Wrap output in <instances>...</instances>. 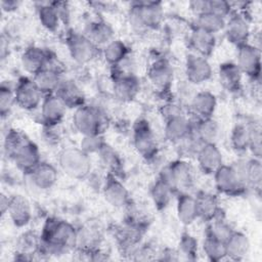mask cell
<instances>
[{
  "label": "cell",
  "instance_id": "obj_1",
  "mask_svg": "<svg viewBox=\"0 0 262 262\" xmlns=\"http://www.w3.org/2000/svg\"><path fill=\"white\" fill-rule=\"evenodd\" d=\"M77 228L67 220L48 217L42 227L40 255L59 256L75 249Z\"/></svg>",
  "mask_w": 262,
  "mask_h": 262
},
{
  "label": "cell",
  "instance_id": "obj_2",
  "mask_svg": "<svg viewBox=\"0 0 262 262\" xmlns=\"http://www.w3.org/2000/svg\"><path fill=\"white\" fill-rule=\"evenodd\" d=\"M216 190L227 196H241L249 190L246 176V160H238L230 165L223 164L214 174Z\"/></svg>",
  "mask_w": 262,
  "mask_h": 262
},
{
  "label": "cell",
  "instance_id": "obj_3",
  "mask_svg": "<svg viewBox=\"0 0 262 262\" xmlns=\"http://www.w3.org/2000/svg\"><path fill=\"white\" fill-rule=\"evenodd\" d=\"M164 6L160 1L131 2L128 12L130 27L136 33L160 29L164 21Z\"/></svg>",
  "mask_w": 262,
  "mask_h": 262
},
{
  "label": "cell",
  "instance_id": "obj_4",
  "mask_svg": "<svg viewBox=\"0 0 262 262\" xmlns=\"http://www.w3.org/2000/svg\"><path fill=\"white\" fill-rule=\"evenodd\" d=\"M72 123L82 136L99 135L106 127L107 116L98 105L85 103L74 110Z\"/></svg>",
  "mask_w": 262,
  "mask_h": 262
},
{
  "label": "cell",
  "instance_id": "obj_5",
  "mask_svg": "<svg viewBox=\"0 0 262 262\" xmlns=\"http://www.w3.org/2000/svg\"><path fill=\"white\" fill-rule=\"evenodd\" d=\"M57 162L59 169L73 179H86L92 172L91 158L80 147L69 146L61 149Z\"/></svg>",
  "mask_w": 262,
  "mask_h": 262
},
{
  "label": "cell",
  "instance_id": "obj_6",
  "mask_svg": "<svg viewBox=\"0 0 262 262\" xmlns=\"http://www.w3.org/2000/svg\"><path fill=\"white\" fill-rule=\"evenodd\" d=\"M158 178L168 183L176 193L188 192L194 184L193 169L185 159H177L163 166Z\"/></svg>",
  "mask_w": 262,
  "mask_h": 262
},
{
  "label": "cell",
  "instance_id": "obj_7",
  "mask_svg": "<svg viewBox=\"0 0 262 262\" xmlns=\"http://www.w3.org/2000/svg\"><path fill=\"white\" fill-rule=\"evenodd\" d=\"M132 143L136 152L146 162L154 161L159 154V146L155 132L149 122L140 118L132 126Z\"/></svg>",
  "mask_w": 262,
  "mask_h": 262
},
{
  "label": "cell",
  "instance_id": "obj_8",
  "mask_svg": "<svg viewBox=\"0 0 262 262\" xmlns=\"http://www.w3.org/2000/svg\"><path fill=\"white\" fill-rule=\"evenodd\" d=\"M64 41L71 58L80 66L91 62L100 53L99 48L83 33L69 31Z\"/></svg>",
  "mask_w": 262,
  "mask_h": 262
},
{
  "label": "cell",
  "instance_id": "obj_9",
  "mask_svg": "<svg viewBox=\"0 0 262 262\" xmlns=\"http://www.w3.org/2000/svg\"><path fill=\"white\" fill-rule=\"evenodd\" d=\"M8 159L12 161L16 168L25 174L33 170L42 162L39 146L27 136H25L18 142V144L8 156Z\"/></svg>",
  "mask_w": 262,
  "mask_h": 262
},
{
  "label": "cell",
  "instance_id": "obj_10",
  "mask_svg": "<svg viewBox=\"0 0 262 262\" xmlns=\"http://www.w3.org/2000/svg\"><path fill=\"white\" fill-rule=\"evenodd\" d=\"M223 31L226 40L235 47L249 43L251 38V25L246 11L232 10L225 20Z\"/></svg>",
  "mask_w": 262,
  "mask_h": 262
},
{
  "label": "cell",
  "instance_id": "obj_11",
  "mask_svg": "<svg viewBox=\"0 0 262 262\" xmlns=\"http://www.w3.org/2000/svg\"><path fill=\"white\" fill-rule=\"evenodd\" d=\"M112 90L116 99L121 102L133 101L140 91V81L133 73L122 72L113 68Z\"/></svg>",
  "mask_w": 262,
  "mask_h": 262
},
{
  "label": "cell",
  "instance_id": "obj_12",
  "mask_svg": "<svg viewBox=\"0 0 262 262\" xmlns=\"http://www.w3.org/2000/svg\"><path fill=\"white\" fill-rule=\"evenodd\" d=\"M243 75L253 82L260 81L261 76V50L253 44L246 43L236 47V61Z\"/></svg>",
  "mask_w": 262,
  "mask_h": 262
},
{
  "label": "cell",
  "instance_id": "obj_13",
  "mask_svg": "<svg viewBox=\"0 0 262 262\" xmlns=\"http://www.w3.org/2000/svg\"><path fill=\"white\" fill-rule=\"evenodd\" d=\"M15 103L27 112H33L40 107L44 94L35 84L33 78L21 77L14 85Z\"/></svg>",
  "mask_w": 262,
  "mask_h": 262
},
{
  "label": "cell",
  "instance_id": "obj_14",
  "mask_svg": "<svg viewBox=\"0 0 262 262\" xmlns=\"http://www.w3.org/2000/svg\"><path fill=\"white\" fill-rule=\"evenodd\" d=\"M147 79L155 90L168 93L174 82V70L171 62L166 57L155 58L148 67Z\"/></svg>",
  "mask_w": 262,
  "mask_h": 262
},
{
  "label": "cell",
  "instance_id": "obj_15",
  "mask_svg": "<svg viewBox=\"0 0 262 262\" xmlns=\"http://www.w3.org/2000/svg\"><path fill=\"white\" fill-rule=\"evenodd\" d=\"M102 195L105 202L114 208H128L131 198L127 187L118 176L107 173L101 185Z\"/></svg>",
  "mask_w": 262,
  "mask_h": 262
},
{
  "label": "cell",
  "instance_id": "obj_16",
  "mask_svg": "<svg viewBox=\"0 0 262 262\" xmlns=\"http://www.w3.org/2000/svg\"><path fill=\"white\" fill-rule=\"evenodd\" d=\"M185 79L191 85H201L212 78L213 69L207 57L189 53L185 59L184 66Z\"/></svg>",
  "mask_w": 262,
  "mask_h": 262
},
{
  "label": "cell",
  "instance_id": "obj_17",
  "mask_svg": "<svg viewBox=\"0 0 262 262\" xmlns=\"http://www.w3.org/2000/svg\"><path fill=\"white\" fill-rule=\"evenodd\" d=\"M25 175L29 179L30 184L38 190L52 188L58 179L57 168L47 162H41Z\"/></svg>",
  "mask_w": 262,
  "mask_h": 262
},
{
  "label": "cell",
  "instance_id": "obj_18",
  "mask_svg": "<svg viewBox=\"0 0 262 262\" xmlns=\"http://www.w3.org/2000/svg\"><path fill=\"white\" fill-rule=\"evenodd\" d=\"M39 108L40 119L44 127L58 126L62 122L67 112L66 105L54 93L44 95Z\"/></svg>",
  "mask_w": 262,
  "mask_h": 262
},
{
  "label": "cell",
  "instance_id": "obj_19",
  "mask_svg": "<svg viewBox=\"0 0 262 262\" xmlns=\"http://www.w3.org/2000/svg\"><path fill=\"white\" fill-rule=\"evenodd\" d=\"M32 78L41 92L47 95L53 94L56 91L60 81L63 79V74L60 66H56L53 56H51L47 67L35 74Z\"/></svg>",
  "mask_w": 262,
  "mask_h": 262
},
{
  "label": "cell",
  "instance_id": "obj_20",
  "mask_svg": "<svg viewBox=\"0 0 262 262\" xmlns=\"http://www.w3.org/2000/svg\"><path fill=\"white\" fill-rule=\"evenodd\" d=\"M193 121L189 120L185 114L172 117L165 121V139L173 144H178L192 134Z\"/></svg>",
  "mask_w": 262,
  "mask_h": 262
},
{
  "label": "cell",
  "instance_id": "obj_21",
  "mask_svg": "<svg viewBox=\"0 0 262 262\" xmlns=\"http://www.w3.org/2000/svg\"><path fill=\"white\" fill-rule=\"evenodd\" d=\"M195 160L199 169L207 175H213L223 165L222 152L216 143L202 144L195 155Z\"/></svg>",
  "mask_w": 262,
  "mask_h": 262
},
{
  "label": "cell",
  "instance_id": "obj_22",
  "mask_svg": "<svg viewBox=\"0 0 262 262\" xmlns=\"http://www.w3.org/2000/svg\"><path fill=\"white\" fill-rule=\"evenodd\" d=\"M54 94L60 99L67 108L76 110L86 103L84 91L73 79L63 77Z\"/></svg>",
  "mask_w": 262,
  "mask_h": 262
},
{
  "label": "cell",
  "instance_id": "obj_23",
  "mask_svg": "<svg viewBox=\"0 0 262 262\" xmlns=\"http://www.w3.org/2000/svg\"><path fill=\"white\" fill-rule=\"evenodd\" d=\"M7 216L15 227H26L33 217L31 203L23 194H14L10 196Z\"/></svg>",
  "mask_w": 262,
  "mask_h": 262
},
{
  "label": "cell",
  "instance_id": "obj_24",
  "mask_svg": "<svg viewBox=\"0 0 262 262\" xmlns=\"http://www.w3.org/2000/svg\"><path fill=\"white\" fill-rule=\"evenodd\" d=\"M91 42L99 49L115 39V31L113 27L101 18H96L88 21L82 32Z\"/></svg>",
  "mask_w": 262,
  "mask_h": 262
},
{
  "label": "cell",
  "instance_id": "obj_25",
  "mask_svg": "<svg viewBox=\"0 0 262 262\" xmlns=\"http://www.w3.org/2000/svg\"><path fill=\"white\" fill-rule=\"evenodd\" d=\"M51 55L49 51L39 46L27 47L20 55V63L23 69L34 76L41 70H43L49 63Z\"/></svg>",
  "mask_w": 262,
  "mask_h": 262
},
{
  "label": "cell",
  "instance_id": "obj_26",
  "mask_svg": "<svg viewBox=\"0 0 262 262\" xmlns=\"http://www.w3.org/2000/svg\"><path fill=\"white\" fill-rule=\"evenodd\" d=\"M216 44V35L191 27L188 35V46L191 48L192 53L209 58L213 54Z\"/></svg>",
  "mask_w": 262,
  "mask_h": 262
},
{
  "label": "cell",
  "instance_id": "obj_27",
  "mask_svg": "<svg viewBox=\"0 0 262 262\" xmlns=\"http://www.w3.org/2000/svg\"><path fill=\"white\" fill-rule=\"evenodd\" d=\"M217 108V98L214 93L204 90L195 92L188 110L194 116V120L213 118Z\"/></svg>",
  "mask_w": 262,
  "mask_h": 262
},
{
  "label": "cell",
  "instance_id": "obj_28",
  "mask_svg": "<svg viewBox=\"0 0 262 262\" xmlns=\"http://www.w3.org/2000/svg\"><path fill=\"white\" fill-rule=\"evenodd\" d=\"M194 199L199 219L205 222H209L216 217L223 215L219 206V200L216 194H213L209 191L200 190L195 193Z\"/></svg>",
  "mask_w": 262,
  "mask_h": 262
},
{
  "label": "cell",
  "instance_id": "obj_29",
  "mask_svg": "<svg viewBox=\"0 0 262 262\" xmlns=\"http://www.w3.org/2000/svg\"><path fill=\"white\" fill-rule=\"evenodd\" d=\"M102 241V234L100 229L92 225H84L77 228L75 249L81 254L88 255L89 253L99 249Z\"/></svg>",
  "mask_w": 262,
  "mask_h": 262
},
{
  "label": "cell",
  "instance_id": "obj_30",
  "mask_svg": "<svg viewBox=\"0 0 262 262\" xmlns=\"http://www.w3.org/2000/svg\"><path fill=\"white\" fill-rule=\"evenodd\" d=\"M176 215L178 221L184 226H189L199 219L194 195L189 192L177 193Z\"/></svg>",
  "mask_w": 262,
  "mask_h": 262
},
{
  "label": "cell",
  "instance_id": "obj_31",
  "mask_svg": "<svg viewBox=\"0 0 262 262\" xmlns=\"http://www.w3.org/2000/svg\"><path fill=\"white\" fill-rule=\"evenodd\" d=\"M243 74L235 62L225 61L220 63L218 69V78L221 86L228 92L235 93L242 88Z\"/></svg>",
  "mask_w": 262,
  "mask_h": 262
},
{
  "label": "cell",
  "instance_id": "obj_32",
  "mask_svg": "<svg viewBox=\"0 0 262 262\" xmlns=\"http://www.w3.org/2000/svg\"><path fill=\"white\" fill-rule=\"evenodd\" d=\"M225 244V251H226V258H229L233 261H238L244 259L250 251V239L242 231L233 230V232L229 235L226 239Z\"/></svg>",
  "mask_w": 262,
  "mask_h": 262
},
{
  "label": "cell",
  "instance_id": "obj_33",
  "mask_svg": "<svg viewBox=\"0 0 262 262\" xmlns=\"http://www.w3.org/2000/svg\"><path fill=\"white\" fill-rule=\"evenodd\" d=\"M192 134L202 144L216 143L220 134V128L213 118L193 121Z\"/></svg>",
  "mask_w": 262,
  "mask_h": 262
},
{
  "label": "cell",
  "instance_id": "obj_34",
  "mask_svg": "<svg viewBox=\"0 0 262 262\" xmlns=\"http://www.w3.org/2000/svg\"><path fill=\"white\" fill-rule=\"evenodd\" d=\"M41 237L34 231L27 230L23 232L16 241L17 260H31L33 255H38L40 250Z\"/></svg>",
  "mask_w": 262,
  "mask_h": 262
},
{
  "label": "cell",
  "instance_id": "obj_35",
  "mask_svg": "<svg viewBox=\"0 0 262 262\" xmlns=\"http://www.w3.org/2000/svg\"><path fill=\"white\" fill-rule=\"evenodd\" d=\"M149 194L152 204L159 211L167 209L171 204L173 196L177 195L176 191L160 178H157V180L150 186Z\"/></svg>",
  "mask_w": 262,
  "mask_h": 262
},
{
  "label": "cell",
  "instance_id": "obj_36",
  "mask_svg": "<svg viewBox=\"0 0 262 262\" xmlns=\"http://www.w3.org/2000/svg\"><path fill=\"white\" fill-rule=\"evenodd\" d=\"M101 54L111 67H117L129 57L130 49L124 41L115 38L101 48Z\"/></svg>",
  "mask_w": 262,
  "mask_h": 262
},
{
  "label": "cell",
  "instance_id": "obj_37",
  "mask_svg": "<svg viewBox=\"0 0 262 262\" xmlns=\"http://www.w3.org/2000/svg\"><path fill=\"white\" fill-rule=\"evenodd\" d=\"M37 6V17L40 25L48 32L54 33L58 30L61 20L59 15L53 6L52 1L50 2H38Z\"/></svg>",
  "mask_w": 262,
  "mask_h": 262
},
{
  "label": "cell",
  "instance_id": "obj_38",
  "mask_svg": "<svg viewBox=\"0 0 262 262\" xmlns=\"http://www.w3.org/2000/svg\"><path fill=\"white\" fill-rule=\"evenodd\" d=\"M225 20L226 19L219 17L213 13L205 12V13L194 16L191 27L198 28V29H201V30H204L206 32L216 35L217 33L224 30Z\"/></svg>",
  "mask_w": 262,
  "mask_h": 262
},
{
  "label": "cell",
  "instance_id": "obj_39",
  "mask_svg": "<svg viewBox=\"0 0 262 262\" xmlns=\"http://www.w3.org/2000/svg\"><path fill=\"white\" fill-rule=\"evenodd\" d=\"M246 176L249 189L255 190L258 194L262 187V164L261 159H246Z\"/></svg>",
  "mask_w": 262,
  "mask_h": 262
},
{
  "label": "cell",
  "instance_id": "obj_40",
  "mask_svg": "<svg viewBox=\"0 0 262 262\" xmlns=\"http://www.w3.org/2000/svg\"><path fill=\"white\" fill-rule=\"evenodd\" d=\"M233 230L234 229L225 220L224 216L220 215L215 219L207 222L205 235L225 243L226 239L229 237V235L233 232Z\"/></svg>",
  "mask_w": 262,
  "mask_h": 262
},
{
  "label": "cell",
  "instance_id": "obj_41",
  "mask_svg": "<svg viewBox=\"0 0 262 262\" xmlns=\"http://www.w3.org/2000/svg\"><path fill=\"white\" fill-rule=\"evenodd\" d=\"M230 145L236 154L249 151V128L248 123H236L231 129Z\"/></svg>",
  "mask_w": 262,
  "mask_h": 262
},
{
  "label": "cell",
  "instance_id": "obj_42",
  "mask_svg": "<svg viewBox=\"0 0 262 262\" xmlns=\"http://www.w3.org/2000/svg\"><path fill=\"white\" fill-rule=\"evenodd\" d=\"M202 248L206 258L212 262H218L226 258L225 244L221 241L205 235Z\"/></svg>",
  "mask_w": 262,
  "mask_h": 262
},
{
  "label": "cell",
  "instance_id": "obj_43",
  "mask_svg": "<svg viewBox=\"0 0 262 262\" xmlns=\"http://www.w3.org/2000/svg\"><path fill=\"white\" fill-rule=\"evenodd\" d=\"M98 156L103 166L108 169L107 173L114 174L119 177V172L122 170V162L116 150H114V148L106 143L99 151Z\"/></svg>",
  "mask_w": 262,
  "mask_h": 262
},
{
  "label": "cell",
  "instance_id": "obj_44",
  "mask_svg": "<svg viewBox=\"0 0 262 262\" xmlns=\"http://www.w3.org/2000/svg\"><path fill=\"white\" fill-rule=\"evenodd\" d=\"M16 105L14 86L9 83L2 82L0 86V115L2 119L9 116L12 107Z\"/></svg>",
  "mask_w": 262,
  "mask_h": 262
},
{
  "label": "cell",
  "instance_id": "obj_45",
  "mask_svg": "<svg viewBox=\"0 0 262 262\" xmlns=\"http://www.w3.org/2000/svg\"><path fill=\"white\" fill-rule=\"evenodd\" d=\"M199 243L198 239L188 232H183L180 236L178 244L179 256L184 257L186 260H195L198 257Z\"/></svg>",
  "mask_w": 262,
  "mask_h": 262
},
{
  "label": "cell",
  "instance_id": "obj_46",
  "mask_svg": "<svg viewBox=\"0 0 262 262\" xmlns=\"http://www.w3.org/2000/svg\"><path fill=\"white\" fill-rule=\"evenodd\" d=\"M249 128V151L253 158L261 159L262 156V134L259 123L254 121L248 123Z\"/></svg>",
  "mask_w": 262,
  "mask_h": 262
},
{
  "label": "cell",
  "instance_id": "obj_47",
  "mask_svg": "<svg viewBox=\"0 0 262 262\" xmlns=\"http://www.w3.org/2000/svg\"><path fill=\"white\" fill-rule=\"evenodd\" d=\"M106 144L105 140L102 137V134L99 135H87L83 136L80 142V148L88 154L91 155H98L99 151L103 148Z\"/></svg>",
  "mask_w": 262,
  "mask_h": 262
},
{
  "label": "cell",
  "instance_id": "obj_48",
  "mask_svg": "<svg viewBox=\"0 0 262 262\" xmlns=\"http://www.w3.org/2000/svg\"><path fill=\"white\" fill-rule=\"evenodd\" d=\"M207 12L213 13L219 17L226 19L232 12L230 2L224 0H208Z\"/></svg>",
  "mask_w": 262,
  "mask_h": 262
},
{
  "label": "cell",
  "instance_id": "obj_49",
  "mask_svg": "<svg viewBox=\"0 0 262 262\" xmlns=\"http://www.w3.org/2000/svg\"><path fill=\"white\" fill-rule=\"evenodd\" d=\"M161 114L164 118V120H168L172 117L185 114L184 107L177 101H167L162 107H161Z\"/></svg>",
  "mask_w": 262,
  "mask_h": 262
},
{
  "label": "cell",
  "instance_id": "obj_50",
  "mask_svg": "<svg viewBox=\"0 0 262 262\" xmlns=\"http://www.w3.org/2000/svg\"><path fill=\"white\" fill-rule=\"evenodd\" d=\"M53 6L55 7L59 18L61 20V24L68 25L71 19V10L68 2L64 1H52Z\"/></svg>",
  "mask_w": 262,
  "mask_h": 262
},
{
  "label": "cell",
  "instance_id": "obj_51",
  "mask_svg": "<svg viewBox=\"0 0 262 262\" xmlns=\"http://www.w3.org/2000/svg\"><path fill=\"white\" fill-rule=\"evenodd\" d=\"M190 10L193 12L194 16L205 13L208 10V0H192L188 3Z\"/></svg>",
  "mask_w": 262,
  "mask_h": 262
},
{
  "label": "cell",
  "instance_id": "obj_52",
  "mask_svg": "<svg viewBox=\"0 0 262 262\" xmlns=\"http://www.w3.org/2000/svg\"><path fill=\"white\" fill-rule=\"evenodd\" d=\"M21 5V2L18 0H1L0 1V6L3 12H13L19 8Z\"/></svg>",
  "mask_w": 262,
  "mask_h": 262
},
{
  "label": "cell",
  "instance_id": "obj_53",
  "mask_svg": "<svg viewBox=\"0 0 262 262\" xmlns=\"http://www.w3.org/2000/svg\"><path fill=\"white\" fill-rule=\"evenodd\" d=\"M9 200L10 196L5 195L4 193L1 194L0 196V210H1V216L7 215V211H8V207H9Z\"/></svg>",
  "mask_w": 262,
  "mask_h": 262
}]
</instances>
